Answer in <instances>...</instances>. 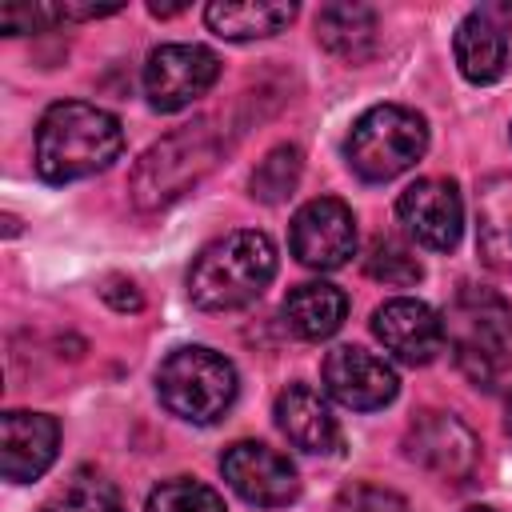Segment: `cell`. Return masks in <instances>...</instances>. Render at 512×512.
<instances>
[{
	"label": "cell",
	"instance_id": "6da1fadb",
	"mask_svg": "<svg viewBox=\"0 0 512 512\" xmlns=\"http://www.w3.org/2000/svg\"><path fill=\"white\" fill-rule=\"evenodd\" d=\"M120 152H124V128L108 108L84 100H60L36 124V172L48 184H72L96 176Z\"/></svg>",
	"mask_w": 512,
	"mask_h": 512
},
{
	"label": "cell",
	"instance_id": "7a4b0ae2",
	"mask_svg": "<svg viewBox=\"0 0 512 512\" xmlns=\"http://www.w3.org/2000/svg\"><path fill=\"white\" fill-rule=\"evenodd\" d=\"M444 340L456 368L484 392L512 388V304L480 284H464L444 312Z\"/></svg>",
	"mask_w": 512,
	"mask_h": 512
},
{
	"label": "cell",
	"instance_id": "3957f363",
	"mask_svg": "<svg viewBox=\"0 0 512 512\" xmlns=\"http://www.w3.org/2000/svg\"><path fill=\"white\" fill-rule=\"evenodd\" d=\"M276 276V244L256 228H236L200 248L188 268V296L204 312L252 304Z\"/></svg>",
	"mask_w": 512,
	"mask_h": 512
},
{
	"label": "cell",
	"instance_id": "277c9868",
	"mask_svg": "<svg viewBox=\"0 0 512 512\" xmlns=\"http://www.w3.org/2000/svg\"><path fill=\"white\" fill-rule=\"evenodd\" d=\"M236 388L240 380L232 360L204 344H184L168 352L156 372V392L164 408L188 424H216L232 408Z\"/></svg>",
	"mask_w": 512,
	"mask_h": 512
},
{
	"label": "cell",
	"instance_id": "5b68a950",
	"mask_svg": "<svg viewBox=\"0 0 512 512\" xmlns=\"http://www.w3.org/2000/svg\"><path fill=\"white\" fill-rule=\"evenodd\" d=\"M428 152V124L420 112L404 108V104H376L368 108L344 144V156L352 164V172L368 184H384L396 180L400 172H408L420 156Z\"/></svg>",
	"mask_w": 512,
	"mask_h": 512
},
{
	"label": "cell",
	"instance_id": "8992f818",
	"mask_svg": "<svg viewBox=\"0 0 512 512\" xmlns=\"http://www.w3.org/2000/svg\"><path fill=\"white\" fill-rule=\"evenodd\" d=\"M216 164V136L208 120L176 128L160 144L144 152V160L132 172V200L140 208H164L188 188L204 180V172Z\"/></svg>",
	"mask_w": 512,
	"mask_h": 512
},
{
	"label": "cell",
	"instance_id": "52a82bcc",
	"mask_svg": "<svg viewBox=\"0 0 512 512\" xmlns=\"http://www.w3.org/2000/svg\"><path fill=\"white\" fill-rule=\"evenodd\" d=\"M404 448H408V456H412L424 472L440 476L444 484H464V480H472V472L480 468V440H476V432H472L460 416H452V412H436V408L420 412V416L408 424Z\"/></svg>",
	"mask_w": 512,
	"mask_h": 512
},
{
	"label": "cell",
	"instance_id": "ba28073f",
	"mask_svg": "<svg viewBox=\"0 0 512 512\" xmlns=\"http://www.w3.org/2000/svg\"><path fill=\"white\" fill-rule=\"evenodd\" d=\"M220 76V56L204 44H160L144 64V92L156 112H180Z\"/></svg>",
	"mask_w": 512,
	"mask_h": 512
},
{
	"label": "cell",
	"instance_id": "9c48e42d",
	"mask_svg": "<svg viewBox=\"0 0 512 512\" xmlns=\"http://www.w3.org/2000/svg\"><path fill=\"white\" fill-rule=\"evenodd\" d=\"M288 248L304 268H316V272L344 268L356 252V216H352V208L336 196L308 200L292 216Z\"/></svg>",
	"mask_w": 512,
	"mask_h": 512
},
{
	"label": "cell",
	"instance_id": "30bf717a",
	"mask_svg": "<svg viewBox=\"0 0 512 512\" xmlns=\"http://www.w3.org/2000/svg\"><path fill=\"white\" fill-rule=\"evenodd\" d=\"M220 472L228 488L256 508H288L300 496L296 464L260 440H236L232 448H224Z\"/></svg>",
	"mask_w": 512,
	"mask_h": 512
},
{
	"label": "cell",
	"instance_id": "8fae6325",
	"mask_svg": "<svg viewBox=\"0 0 512 512\" xmlns=\"http://www.w3.org/2000/svg\"><path fill=\"white\" fill-rule=\"evenodd\" d=\"M396 216H400L404 232L432 252H448L460 244L464 204H460V188L452 180L424 176V180L408 184L396 200Z\"/></svg>",
	"mask_w": 512,
	"mask_h": 512
},
{
	"label": "cell",
	"instance_id": "7c38bea8",
	"mask_svg": "<svg viewBox=\"0 0 512 512\" xmlns=\"http://www.w3.org/2000/svg\"><path fill=\"white\" fill-rule=\"evenodd\" d=\"M324 388L352 412H376L396 400L400 380L384 356L360 344H340L324 356Z\"/></svg>",
	"mask_w": 512,
	"mask_h": 512
},
{
	"label": "cell",
	"instance_id": "4fadbf2b",
	"mask_svg": "<svg viewBox=\"0 0 512 512\" xmlns=\"http://www.w3.org/2000/svg\"><path fill=\"white\" fill-rule=\"evenodd\" d=\"M372 332L404 364H428L444 348V316L432 304L412 296L384 300L372 312Z\"/></svg>",
	"mask_w": 512,
	"mask_h": 512
},
{
	"label": "cell",
	"instance_id": "5bb4252c",
	"mask_svg": "<svg viewBox=\"0 0 512 512\" xmlns=\"http://www.w3.org/2000/svg\"><path fill=\"white\" fill-rule=\"evenodd\" d=\"M60 448V424L48 412L12 408L0 416V472L12 484L40 480Z\"/></svg>",
	"mask_w": 512,
	"mask_h": 512
},
{
	"label": "cell",
	"instance_id": "9a60e30c",
	"mask_svg": "<svg viewBox=\"0 0 512 512\" xmlns=\"http://www.w3.org/2000/svg\"><path fill=\"white\" fill-rule=\"evenodd\" d=\"M276 424H280V432L300 452L324 456V452H332L340 444V424H336L328 400L312 384H304V380H292L288 388H280V396H276Z\"/></svg>",
	"mask_w": 512,
	"mask_h": 512
},
{
	"label": "cell",
	"instance_id": "2e32d148",
	"mask_svg": "<svg viewBox=\"0 0 512 512\" xmlns=\"http://www.w3.org/2000/svg\"><path fill=\"white\" fill-rule=\"evenodd\" d=\"M452 56H456V68L464 80L472 84H496L504 72H508V60H512V48H508V36L504 28L492 20L488 8H476L460 20L456 36H452Z\"/></svg>",
	"mask_w": 512,
	"mask_h": 512
},
{
	"label": "cell",
	"instance_id": "e0dca14e",
	"mask_svg": "<svg viewBox=\"0 0 512 512\" xmlns=\"http://www.w3.org/2000/svg\"><path fill=\"white\" fill-rule=\"evenodd\" d=\"M376 32H380V20H376V8L368 4L336 0L316 12V40L348 64H364L376 52V40H380Z\"/></svg>",
	"mask_w": 512,
	"mask_h": 512
},
{
	"label": "cell",
	"instance_id": "ac0fdd59",
	"mask_svg": "<svg viewBox=\"0 0 512 512\" xmlns=\"http://www.w3.org/2000/svg\"><path fill=\"white\" fill-rule=\"evenodd\" d=\"M476 248L492 268L512 272V172L488 176L476 192Z\"/></svg>",
	"mask_w": 512,
	"mask_h": 512
},
{
	"label": "cell",
	"instance_id": "d6986e66",
	"mask_svg": "<svg viewBox=\"0 0 512 512\" xmlns=\"http://www.w3.org/2000/svg\"><path fill=\"white\" fill-rule=\"evenodd\" d=\"M280 316H284L292 336H300V340H328L344 324V316H348V296L336 284L308 280V284H296L284 296Z\"/></svg>",
	"mask_w": 512,
	"mask_h": 512
},
{
	"label": "cell",
	"instance_id": "ffe728a7",
	"mask_svg": "<svg viewBox=\"0 0 512 512\" xmlns=\"http://www.w3.org/2000/svg\"><path fill=\"white\" fill-rule=\"evenodd\" d=\"M208 28L220 40H264L284 32L296 20V4H272V0H216L204 8Z\"/></svg>",
	"mask_w": 512,
	"mask_h": 512
},
{
	"label": "cell",
	"instance_id": "44dd1931",
	"mask_svg": "<svg viewBox=\"0 0 512 512\" xmlns=\"http://www.w3.org/2000/svg\"><path fill=\"white\" fill-rule=\"evenodd\" d=\"M44 512H124V500L112 480H104L92 468H80L64 480V488H56Z\"/></svg>",
	"mask_w": 512,
	"mask_h": 512
},
{
	"label": "cell",
	"instance_id": "7402d4cb",
	"mask_svg": "<svg viewBox=\"0 0 512 512\" xmlns=\"http://www.w3.org/2000/svg\"><path fill=\"white\" fill-rule=\"evenodd\" d=\"M300 168H304L300 148H296V144H276V148L256 164L248 188H252L256 200H264V204H280V200H288V196L296 192V184H300Z\"/></svg>",
	"mask_w": 512,
	"mask_h": 512
},
{
	"label": "cell",
	"instance_id": "603a6c76",
	"mask_svg": "<svg viewBox=\"0 0 512 512\" xmlns=\"http://www.w3.org/2000/svg\"><path fill=\"white\" fill-rule=\"evenodd\" d=\"M364 272H368L372 280L388 284V288H412V284L424 276L416 252H412L404 240H396V236H376V240H372V248H368V256H364Z\"/></svg>",
	"mask_w": 512,
	"mask_h": 512
},
{
	"label": "cell",
	"instance_id": "cb8c5ba5",
	"mask_svg": "<svg viewBox=\"0 0 512 512\" xmlns=\"http://www.w3.org/2000/svg\"><path fill=\"white\" fill-rule=\"evenodd\" d=\"M144 512H228V508H224V496L216 488L188 480V476H176V480H164L148 492Z\"/></svg>",
	"mask_w": 512,
	"mask_h": 512
},
{
	"label": "cell",
	"instance_id": "d4e9b609",
	"mask_svg": "<svg viewBox=\"0 0 512 512\" xmlns=\"http://www.w3.org/2000/svg\"><path fill=\"white\" fill-rule=\"evenodd\" d=\"M332 512H412V508L392 488H380V484H348L336 496Z\"/></svg>",
	"mask_w": 512,
	"mask_h": 512
},
{
	"label": "cell",
	"instance_id": "484cf974",
	"mask_svg": "<svg viewBox=\"0 0 512 512\" xmlns=\"http://www.w3.org/2000/svg\"><path fill=\"white\" fill-rule=\"evenodd\" d=\"M60 20V8H48V4H4L0 8V28L4 32H40L48 24Z\"/></svg>",
	"mask_w": 512,
	"mask_h": 512
},
{
	"label": "cell",
	"instance_id": "4316f807",
	"mask_svg": "<svg viewBox=\"0 0 512 512\" xmlns=\"http://www.w3.org/2000/svg\"><path fill=\"white\" fill-rule=\"evenodd\" d=\"M100 296L116 308V312H140V292H136V284L132 280H124V276H108L104 280V288H100Z\"/></svg>",
	"mask_w": 512,
	"mask_h": 512
},
{
	"label": "cell",
	"instance_id": "83f0119b",
	"mask_svg": "<svg viewBox=\"0 0 512 512\" xmlns=\"http://www.w3.org/2000/svg\"><path fill=\"white\" fill-rule=\"evenodd\" d=\"M148 12L164 20V16H180V12H184V4H148Z\"/></svg>",
	"mask_w": 512,
	"mask_h": 512
},
{
	"label": "cell",
	"instance_id": "f1b7e54d",
	"mask_svg": "<svg viewBox=\"0 0 512 512\" xmlns=\"http://www.w3.org/2000/svg\"><path fill=\"white\" fill-rule=\"evenodd\" d=\"M4 232H8V236H16V232H20V224H16V216H4Z\"/></svg>",
	"mask_w": 512,
	"mask_h": 512
},
{
	"label": "cell",
	"instance_id": "f546056e",
	"mask_svg": "<svg viewBox=\"0 0 512 512\" xmlns=\"http://www.w3.org/2000/svg\"><path fill=\"white\" fill-rule=\"evenodd\" d=\"M504 400H508V420H504V424H508V432H512V388L504 392Z\"/></svg>",
	"mask_w": 512,
	"mask_h": 512
},
{
	"label": "cell",
	"instance_id": "4dcf8cb0",
	"mask_svg": "<svg viewBox=\"0 0 512 512\" xmlns=\"http://www.w3.org/2000/svg\"><path fill=\"white\" fill-rule=\"evenodd\" d=\"M468 512H496V508H468Z\"/></svg>",
	"mask_w": 512,
	"mask_h": 512
}]
</instances>
